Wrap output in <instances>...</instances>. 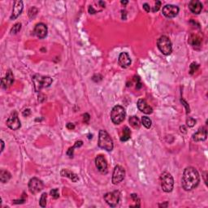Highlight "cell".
I'll list each match as a JSON object with an SVG mask.
<instances>
[{
  "instance_id": "1",
  "label": "cell",
  "mask_w": 208,
  "mask_h": 208,
  "mask_svg": "<svg viewBox=\"0 0 208 208\" xmlns=\"http://www.w3.org/2000/svg\"><path fill=\"white\" fill-rule=\"evenodd\" d=\"M200 176L196 169L193 167L186 168L182 176V187L186 191L195 189L199 184Z\"/></svg>"
},
{
  "instance_id": "2",
  "label": "cell",
  "mask_w": 208,
  "mask_h": 208,
  "mask_svg": "<svg viewBox=\"0 0 208 208\" xmlns=\"http://www.w3.org/2000/svg\"><path fill=\"white\" fill-rule=\"evenodd\" d=\"M52 78L47 76H42V75L36 74L33 77V83L36 92H39L43 88L49 87L52 84Z\"/></svg>"
},
{
  "instance_id": "3",
  "label": "cell",
  "mask_w": 208,
  "mask_h": 208,
  "mask_svg": "<svg viewBox=\"0 0 208 208\" xmlns=\"http://www.w3.org/2000/svg\"><path fill=\"white\" fill-rule=\"evenodd\" d=\"M99 146L107 151H111L113 150V141L110 135L105 130H100L99 136Z\"/></svg>"
},
{
  "instance_id": "4",
  "label": "cell",
  "mask_w": 208,
  "mask_h": 208,
  "mask_svg": "<svg viewBox=\"0 0 208 208\" xmlns=\"http://www.w3.org/2000/svg\"><path fill=\"white\" fill-rule=\"evenodd\" d=\"M160 184L164 192H172L174 186V180L172 175L169 172H163L160 176Z\"/></svg>"
},
{
  "instance_id": "5",
  "label": "cell",
  "mask_w": 208,
  "mask_h": 208,
  "mask_svg": "<svg viewBox=\"0 0 208 208\" xmlns=\"http://www.w3.org/2000/svg\"><path fill=\"white\" fill-rule=\"evenodd\" d=\"M158 48L160 49V51H161L164 55H170L172 51V46L171 40L167 36H161L160 38L158 39L157 42Z\"/></svg>"
},
{
  "instance_id": "6",
  "label": "cell",
  "mask_w": 208,
  "mask_h": 208,
  "mask_svg": "<svg viewBox=\"0 0 208 208\" xmlns=\"http://www.w3.org/2000/svg\"><path fill=\"white\" fill-rule=\"evenodd\" d=\"M125 118V111L121 106H115L111 112V119L115 124H119Z\"/></svg>"
},
{
  "instance_id": "7",
  "label": "cell",
  "mask_w": 208,
  "mask_h": 208,
  "mask_svg": "<svg viewBox=\"0 0 208 208\" xmlns=\"http://www.w3.org/2000/svg\"><path fill=\"white\" fill-rule=\"evenodd\" d=\"M43 187H44L43 182L39 180L38 178H32L28 182V190H29L31 194H37L38 193L42 191Z\"/></svg>"
},
{
  "instance_id": "8",
  "label": "cell",
  "mask_w": 208,
  "mask_h": 208,
  "mask_svg": "<svg viewBox=\"0 0 208 208\" xmlns=\"http://www.w3.org/2000/svg\"><path fill=\"white\" fill-rule=\"evenodd\" d=\"M119 198H120V193L117 190L113 191V192L107 193L104 195V199L107 202V203L112 207L117 206L119 202Z\"/></svg>"
},
{
  "instance_id": "9",
  "label": "cell",
  "mask_w": 208,
  "mask_h": 208,
  "mask_svg": "<svg viewBox=\"0 0 208 208\" xmlns=\"http://www.w3.org/2000/svg\"><path fill=\"white\" fill-rule=\"evenodd\" d=\"M124 176H125V171L124 168L119 165L115 166L112 176V183L114 185L119 184V182H121L124 179Z\"/></svg>"
},
{
  "instance_id": "10",
  "label": "cell",
  "mask_w": 208,
  "mask_h": 208,
  "mask_svg": "<svg viewBox=\"0 0 208 208\" xmlns=\"http://www.w3.org/2000/svg\"><path fill=\"white\" fill-rule=\"evenodd\" d=\"M7 125L12 130H17L20 128V121L16 111L12 113V115L8 117L7 120Z\"/></svg>"
},
{
  "instance_id": "11",
  "label": "cell",
  "mask_w": 208,
  "mask_h": 208,
  "mask_svg": "<svg viewBox=\"0 0 208 208\" xmlns=\"http://www.w3.org/2000/svg\"><path fill=\"white\" fill-rule=\"evenodd\" d=\"M179 13V8L175 5L168 4L163 8V14L168 18H173Z\"/></svg>"
},
{
  "instance_id": "12",
  "label": "cell",
  "mask_w": 208,
  "mask_h": 208,
  "mask_svg": "<svg viewBox=\"0 0 208 208\" xmlns=\"http://www.w3.org/2000/svg\"><path fill=\"white\" fill-rule=\"evenodd\" d=\"M95 165L99 169V171L102 173H106L107 172V163L104 156L100 155H98L95 159Z\"/></svg>"
},
{
  "instance_id": "13",
  "label": "cell",
  "mask_w": 208,
  "mask_h": 208,
  "mask_svg": "<svg viewBox=\"0 0 208 208\" xmlns=\"http://www.w3.org/2000/svg\"><path fill=\"white\" fill-rule=\"evenodd\" d=\"M47 32H48V29H47L46 24L43 23H39V24H36L34 28V33L38 38H39L40 39L44 38L47 37Z\"/></svg>"
},
{
  "instance_id": "14",
  "label": "cell",
  "mask_w": 208,
  "mask_h": 208,
  "mask_svg": "<svg viewBox=\"0 0 208 208\" xmlns=\"http://www.w3.org/2000/svg\"><path fill=\"white\" fill-rule=\"evenodd\" d=\"M24 8V4H23L22 1H15L14 2V6H13V9H12V13L11 16V20H15L21 14V12Z\"/></svg>"
},
{
  "instance_id": "15",
  "label": "cell",
  "mask_w": 208,
  "mask_h": 208,
  "mask_svg": "<svg viewBox=\"0 0 208 208\" xmlns=\"http://www.w3.org/2000/svg\"><path fill=\"white\" fill-rule=\"evenodd\" d=\"M1 82H2V87L5 89H8L12 85V83L14 82V76L12 74V71H8L6 76L2 79Z\"/></svg>"
},
{
  "instance_id": "16",
  "label": "cell",
  "mask_w": 208,
  "mask_h": 208,
  "mask_svg": "<svg viewBox=\"0 0 208 208\" xmlns=\"http://www.w3.org/2000/svg\"><path fill=\"white\" fill-rule=\"evenodd\" d=\"M138 108L141 111V112H143L145 114H151L153 112V109H152V107L146 103L145 99H139L138 101Z\"/></svg>"
},
{
  "instance_id": "17",
  "label": "cell",
  "mask_w": 208,
  "mask_h": 208,
  "mask_svg": "<svg viewBox=\"0 0 208 208\" xmlns=\"http://www.w3.org/2000/svg\"><path fill=\"white\" fill-rule=\"evenodd\" d=\"M206 137H207V131H206V128L201 127L193 135V140L195 141H202L206 139Z\"/></svg>"
},
{
  "instance_id": "18",
  "label": "cell",
  "mask_w": 208,
  "mask_h": 208,
  "mask_svg": "<svg viewBox=\"0 0 208 208\" xmlns=\"http://www.w3.org/2000/svg\"><path fill=\"white\" fill-rule=\"evenodd\" d=\"M189 8L194 14H199L202 10V4L198 0H193L189 3Z\"/></svg>"
},
{
  "instance_id": "19",
  "label": "cell",
  "mask_w": 208,
  "mask_h": 208,
  "mask_svg": "<svg viewBox=\"0 0 208 208\" xmlns=\"http://www.w3.org/2000/svg\"><path fill=\"white\" fill-rule=\"evenodd\" d=\"M119 63L122 68L129 67L131 64V59L129 54L126 52H122L119 56Z\"/></svg>"
},
{
  "instance_id": "20",
  "label": "cell",
  "mask_w": 208,
  "mask_h": 208,
  "mask_svg": "<svg viewBox=\"0 0 208 208\" xmlns=\"http://www.w3.org/2000/svg\"><path fill=\"white\" fill-rule=\"evenodd\" d=\"M60 174L62 176H66V177L69 178L73 182H77L79 180V177L77 174L68 169H63L61 171Z\"/></svg>"
},
{
  "instance_id": "21",
  "label": "cell",
  "mask_w": 208,
  "mask_h": 208,
  "mask_svg": "<svg viewBox=\"0 0 208 208\" xmlns=\"http://www.w3.org/2000/svg\"><path fill=\"white\" fill-rule=\"evenodd\" d=\"M201 43H202V40L198 35H191L189 38V43H190L191 46L193 47H200Z\"/></svg>"
},
{
  "instance_id": "22",
  "label": "cell",
  "mask_w": 208,
  "mask_h": 208,
  "mask_svg": "<svg viewBox=\"0 0 208 208\" xmlns=\"http://www.w3.org/2000/svg\"><path fill=\"white\" fill-rule=\"evenodd\" d=\"M12 177V175L9 172L6 171V170L2 169L0 171V180L2 183H6L8 180H10Z\"/></svg>"
},
{
  "instance_id": "23",
  "label": "cell",
  "mask_w": 208,
  "mask_h": 208,
  "mask_svg": "<svg viewBox=\"0 0 208 208\" xmlns=\"http://www.w3.org/2000/svg\"><path fill=\"white\" fill-rule=\"evenodd\" d=\"M130 138H131V131L129 129V127L125 126L123 129V134H122L121 138H120V141H126L128 140H129Z\"/></svg>"
},
{
  "instance_id": "24",
  "label": "cell",
  "mask_w": 208,
  "mask_h": 208,
  "mask_svg": "<svg viewBox=\"0 0 208 208\" xmlns=\"http://www.w3.org/2000/svg\"><path fill=\"white\" fill-rule=\"evenodd\" d=\"M129 121L130 125L132 127L134 128V129H138L141 126V123H140V120L137 116H131L129 119Z\"/></svg>"
},
{
  "instance_id": "25",
  "label": "cell",
  "mask_w": 208,
  "mask_h": 208,
  "mask_svg": "<svg viewBox=\"0 0 208 208\" xmlns=\"http://www.w3.org/2000/svg\"><path fill=\"white\" fill-rule=\"evenodd\" d=\"M141 124H142L146 129H150V128L151 127L152 121L151 119H150L149 117H147V116H143V117L141 118Z\"/></svg>"
},
{
  "instance_id": "26",
  "label": "cell",
  "mask_w": 208,
  "mask_h": 208,
  "mask_svg": "<svg viewBox=\"0 0 208 208\" xmlns=\"http://www.w3.org/2000/svg\"><path fill=\"white\" fill-rule=\"evenodd\" d=\"M20 29H21V24L20 23H16L14 26L12 27V29H11V33L12 34H16L17 33L20 32Z\"/></svg>"
},
{
  "instance_id": "27",
  "label": "cell",
  "mask_w": 208,
  "mask_h": 208,
  "mask_svg": "<svg viewBox=\"0 0 208 208\" xmlns=\"http://www.w3.org/2000/svg\"><path fill=\"white\" fill-rule=\"evenodd\" d=\"M47 194L46 193H43L42 197L40 198V201H39V204L42 207H45L46 205H47Z\"/></svg>"
},
{
  "instance_id": "28",
  "label": "cell",
  "mask_w": 208,
  "mask_h": 208,
  "mask_svg": "<svg viewBox=\"0 0 208 208\" xmlns=\"http://www.w3.org/2000/svg\"><path fill=\"white\" fill-rule=\"evenodd\" d=\"M198 68H199V65H198L197 63H194H194H191V65H190V74H194V73H195L197 70H198Z\"/></svg>"
},
{
  "instance_id": "29",
  "label": "cell",
  "mask_w": 208,
  "mask_h": 208,
  "mask_svg": "<svg viewBox=\"0 0 208 208\" xmlns=\"http://www.w3.org/2000/svg\"><path fill=\"white\" fill-rule=\"evenodd\" d=\"M50 194L51 195V197H53L54 198H58L59 197V190L58 189H54V190H51V192H50Z\"/></svg>"
},
{
  "instance_id": "30",
  "label": "cell",
  "mask_w": 208,
  "mask_h": 208,
  "mask_svg": "<svg viewBox=\"0 0 208 208\" xmlns=\"http://www.w3.org/2000/svg\"><path fill=\"white\" fill-rule=\"evenodd\" d=\"M186 124H187V125H188L189 127H194V126L195 125V124H196V120L193 119V118L189 117L188 119H187V120H186Z\"/></svg>"
},
{
  "instance_id": "31",
  "label": "cell",
  "mask_w": 208,
  "mask_h": 208,
  "mask_svg": "<svg viewBox=\"0 0 208 208\" xmlns=\"http://www.w3.org/2000/svg\"><path fill=\"white\" fill-rule=\"evenodd\" d=\"M160 7H161V2H160V1H156L155 5V7H154L152 12H158V11L160 10Z\"/></svg>"
},
{
  "instance_id": "32",
  "label": "cell",
  "mask_w": 208,
  "mask_h": 208,
  "mask_svg": "<svg viewBox=\"0 0 208 208\" xmlns=\"http://www.w3.org/2000/svg\"><path fill=\"white\" fill-rule=\"evenodd\" d=\"M83 119H84V122L85 123H88L90 119V115L88 113H85L83 115Z\"/></svg>"
},
{
  "instance_id": "33",
  "label": "cell",
  "mask_w": 208,
  "mask_h": 208,
  "mask_svg": "<svg viewBox=\"0 0 208 208\" xmlns=\"http://www.w3.org/2000/svg\"><path fill=\"white\" fill-rule=\"evenodd\" d=\"M181 103H183V105H184L185 107H186V112H187V113H189V112H190V107L188 106L187 103H186L185 100H183V99H181Z\"/></svg>"
},
{
  "instance_id": "34",
  "label": "cell",
  "mask_w": 208,
  "mask_h": 208,
  "mask_svg": "<svg viewBox=\"0 0 208 208\" xmlns=\"http://www.w3.org/2000/svg\"><path fill=\"white\" fill-rule=\"evenodd\" d=\"M143 8L145 9V11L146 12H150V7L148 3H144L143 4Z\"/></svg>"
},
{
  "instance_id": "35",
  "label": "cell",
  "mask_w": 208,
  "mask_h": 208,
  "mask_svg": "<svg viewBox=\"0 0 208 208\" xmlns=\"http://www.w3.org/2000/svg\"><path fill=\"white\" fill-rule=\"evenodd\" d=\"M66 127H67V129H68L69 130H73L75 129L74 124H73V123H68L67 125H66Z\"/></svg>"
},
{
  "instance_id": "36",
  "label": "cell",
  "mask_w": 208,
  "mask_h": 208,
  "mask_svg": "<svg viewBox=\"0 0 208 208\" xmlns=\"http://www.w3.org/2000/svg\"><path fill=\"white\" fill-rule=\"evenodd\" d=\"M30 110L29 109H25L24 111H23V115L24 116H28V115H30Z\"/></svg>"
},
{
  "instance_id": "37",
  "label": "cell",
  "mask_w": 208,
  "mask_h": 208,
  "mask_svg": "<svg viewBox=\"0 0 208 208\" xmlns=\"http://www.w3.org/2000/svg\"><path fill=\"white\" fill-rule=\"evenodd\" d=\"M89 12L90 13V14H94V13H96V11L94 9V8L92 6H89Z\"/></svg>"
},
{
  "instance_id": "38",
  "label": "cell",
  "mask_w": 208,
  "mask_h": 208,
  "mask_svg": "<svg viewBox=\"0 0 208 208\" xmlns=\"http://www.w3.org/2000/svg\"><path fill=\"white\" fill-rule=\"evenodd\" d=\"M1 145H2V147H1V152L3 151V149H4V142L3 140H1Z\"/></svg>"
},
{
  "instance_id": "39",
  "label": "cell",
  "mask_w": 208,
  "mask_h": 208,
  "mask_svg": "<svg viewBox=\"0 0 208 208\" xmlns=\"http://www.w3.org/2000/svg\"><path fill=\"white\" fill-rule=\"evenodd\" d=\"M180 128H181V129H183V130H182V129L180 130V132H181V133H182V132H183V133H185V134H186V133H187V131H186V129L184 127V126H182V127H180Z\"/></svg>"
},
{
  "instance_id": "40",
  "label": "cell",
  "mask_w": 208,
  "mask_h": 208,
  "mask_svg": "<svg viewBox=\"0 0 208 208\" xmlns=\"http://www.w3.org/2000/svg\"><path fill=\"white\" fill-rule=\"evenodd\" d=\"M99 4H101L103 8H104V7H105V3L102 2V1H100V2H99Z\"/></svg>"
},
{
  "instance_id": "41",
  "label": "cell",
  "mask_w": 208,
  "mask_h": 208,
  "mask_svg": "<svg viewBox=\"0 0 208 208\" xmlns=\"http://www.w3.org/2000/svg\"><path fill=\"white\" fill-rule=\"evenodd\" d=\"M128 3H129L128 1H121V4H123V5H126Z\"/></svg>"
}]
</instances>
